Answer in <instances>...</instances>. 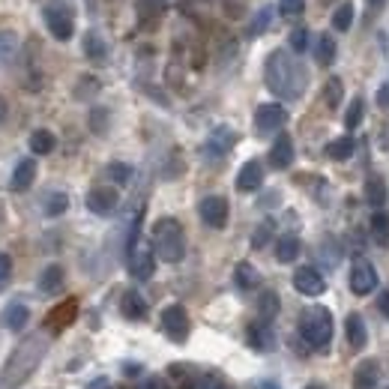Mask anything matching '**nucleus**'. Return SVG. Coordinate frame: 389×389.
<instances>
[{
  "instance_id": "f257e3e1",
  "label": "nucleus",
  "mask_w": 389,
  "mask_h": 389,
  "mask_svg": "<svg viewBox=\"0 0 389 389\" xmlns=\"http://www.w3.org/2000/svg\"><path fill=\"white\" fill-rule=\"evenodd\" d=\"M263 81H267V87L279 99L294 102V99H299V96H303V90H306L309 72H306L303 64H297V60L287 52L275 48V52L267 57V64H263Z\"/></svg>"
},
{
  "instance_id": "f03ea898",
  "label": "nucleus",
  "mask_w": 389,
  "mask_h": 389,
  "mask_svg": "<svg viewBox=\"0 0 389 389\" xmlns=\"http://www.w3.org/2000/svg\"><path fill=\"white\" fill-rule=\"evenodd\" d=\"M299 335L306 338L309 347L326 350L333 345V311L326 306H309L299 315Z\"/></svg>"
},
{
  "instance_id": "7ed1b4c3",
  "label": "nucleus",
  "mask_w": 389,
  "mask_h": 389,
  "mask_svg": "<svg viewBox=\"0 0 389 389\" xmlns=\"http://www.w3.org/2000/svg\"><path fill=\"white\" fill-rule=\"evenodd\" d=\"M153 246H156V255L165 261V263H180L186 255V237L177 219H159L153 225Z\"/></svg>"
},
{
  "instance_id": "20e7f679",
  "label": "nucleus",
  "mask_w": 389,
  "mask_h": 389,
  "mask_svg": "<svg viewBox=\"0 0 389 389\" xmlns=\"http://www.w3.org/2000/svg\"><path fill=\"white\" fill-rule=\"evenodd\" d=\"M42 18H45V28L52 30L54 40H60V42L72 40L75 21H72V9L64 4V0H48L45 9H42Z\"/></svg>"
},
{
  "instance_id": "39448f33",
  "label": "nucleus",
  "mask_w": 389,
  "mask_h": 389,
  "mask_svg": "<svg viewBox=\"0 0 389 389\" xmlns=\"http://www.w3.org/2000/svg\"><path fill=\"white\" fill-rule=\"evenodd\" d=\"M162 333H165L171 342H177L183 345L186 338H189V315H186V309L183 306H168V309H162Z\"/></svg>"
},
{
  "instance_id": "423d86ee",
  "label": "nucleus",
  "mask_w": 389,
  "mask_h": 389,
  "mask_svg": "<svg viewBox=\"0 0 389 389\" xmlns=\"http://www.w3.org/2000/svg\"><path fill=\"white\" fill-rule=\"evenodd\" d=\"M287 120V111L279 102H263L255 111V129L258 135H270V132H279Z\"/></svg>"
},
{
  "instance_id": "0eeeda50",
  "label": "nucleus",
  "mask_w": 389,
  "mask_h": 389,
  "mask_svg": "<svg viewBox=\"0 0 389 389\" xmlns=\"http://www.w3.org/2000/svg\"><path fill=\"white\" fill-rule=\"evenodd\" d=\"M198 216L204 219V225H210V228H216V231L225 228V225H228V201L222 195H207L198 204Z\"/></svg>"
},
{
  "instance_id": "6e6552de",
  "label": "nucleus",
  "mask_w": 389,
  "mask_h": 389,
  "mask_svg": "<svg viewBox=\"0 0 389 389\" xmlns=\"http://www.w3.org/2000/svg\"><path fill=\"white\" fill-rule=\"evenodd\" d=\"M347 285H350V291H354L357 297H369L374 287H378V270H374L369 261H357L354 267H350Z\"/></svg>"
},
{
  "instance_id": "1a4fd4ad",
  "label": "nucleus",
  "mask_w": 389,
  "mask_h": 389,
  "mask_svg": "<svg viewBox=\"0 0 389 389\" xmlns=\"http://www.w3.org/2000/svg\"><path fill=\"white\" fill-rule=\"evenodd\" d=\"M237 144V135L231 126H216L207 135V144H204V156L207 159H222L231 153V147Z\"/></svg>"
},
{
  "instance_id": "9d476101",
  "label": "nucleus",
  "mask_w": 389,
  "mask_h": 389,
  "mask_svg": "<svg viewBox=\"0 0 389 389\" xmlns=\"http://www.w3.org/2000/svg\"><path fill=\"white\" fill-rule=\"evenodd\" d=\"M117 192L111 186H96V189L87 192V210L96 213V216H111L117 210Z\"/></svg>"
},
{
  "instance_id": "9b49d317",
  "label": "nucleus",
  "mask_w": 389,
  "mask_h": 389,
  "mask_svg": "<svg viewBox=\"0 0 389 389\" xmlns=\"http://www.w3.org/2000/svg\"><path fill=\"white\" fill-rule=\"evenodd\" d=\"M294 287L303 297H321L326 291V279L315 270V267H299L294 273Z\"/></svg>"
},
{
  "instance_id": "f8f14e48",
  "label": "nucleus",
  "mask_w": 389,
  "mask_h": 389,
  "mask_svg": "<svg viewBox=\"0 0 389 389\" xmlns=\"http://www.w3.org/2000/svg\"><path fill=\"white\" fill-rule=\"evenodd\" d=\"M129 270H132L135 279L147 282L150 275H153V270H156V255H153V249L138 243L132 252H129Z\"/></svg>"
},
{
  "instance_id": "ddd939ff",
  "label": "nucleus",
  "mask_w": 389,
  "mask_h": 389,
  "mask_svg": "<svg viewBox=\"0 0 389 389\" xmlns=\"http://www.w3.org/2000/svg\"><path fill=\"white\" fill-rule=\"evenodd\" d=\"M291 162H294V141H291V135L282 132L270 150V165L275 171H285V168H291Z\"/></svg>"
},
{
  "instance_id": "4468645a",
  "label": "nucleus",
  "mask_w": 389,
  "mask_h": 389,
  "mask_svg": "<svg viewBox=\"0 0 389 389\" xmlns=\"http://www.w3.org/2000/svg\"><path fill=\"white\" fill-rule=\"evenodd\" d=\"M261 183H263V165L258 159H249L246 165L240 168V174H237V189H240V192H255V189H261Z\"/></svg>"
},
{
  "instance_id": "2eb2a0df",
  "label": "nucleus",
  "mask_w": 389,
  "mask_h": 389,
  "mask_svg": "<svg viewBox=\"0 0 389 389\" xmlns=\"http://www.w3.org/2000/svg\"><path fill=\"white\" fill-rule=\"evenodd\" d=\"M28 321H30V309L21 303H9L4 309V315H0V326L9 333H21L24 326H28Z\"/></svg>"
},
{
  "instance_id": "dca6fc26",
  "label": "nucleus",
  "mask_w": 389,
  "mask_h": 389,
  "mask_svg": "<svg viewBox=\"0 0 389 389\" xmlns=\"http://www.w3.org/2000/svg\"><path fill=\"white\" fill-rule=\"evenodd\" d=\"M246 338H249V345H252L255 350H261V354H267V350H273V345H275V335L270 330V323H263V321L249 323Z\"/></svg>"
},
{
  "instance_id": "f3484780",
  "label": "nucleus",
  "mask_w": 389,
  "mask_h": 389,
  "mask_svg": "<svg viewBox=\"0 0 389 389\" xmlns=\"http://www.w3.org/2000/svg\"><path fill=\"white\" fill-rule=\"evenodd\" d=\"M345 335H347V345L354 350H362L369 345V330H366V321H362V315H347L345 321Z\"/></svg>"
},
{
  "instance_id": "a211bd4d",
  "label": "nucleus",
  "mask_w": 389,
  "mask_h": 389,
  "mask_svg": "<svg viewBox=\"0 0 389 389\" xmlns=\"http://www.w3.org/2000/svg\"><path fill=\"white\" fill-rule=\"evenodd\" d=\"M354 389H378V362L362 359L354 369Z\"/></svg>"
},
{
  "instance_id": "6ab92c4d",
  "label": "nucleus",
  "mask_w": 389,
  "mask_h": 389,
  "mask_svg": "<svg viewBox=\"0 0 389 389\" xmlns=\"http://www.w3.org/2000/svg\"><path fill=\"white\" fill-rule=\"evenodd\" d=\"M33 177H36V162L33 159H21L16 165V171H12V183L9 186L16 192H24V189H30Z\"/></svg>"
},
{
  "instance_id": "aec40b11",
  "label": "nucleus",
  "mask_w": 389,
  "mask_h": 389,
  "mask_svg": "<svg viewBox=\"0 0 389 389\" xmlns=\"http://www.w3.org/2000/svg\"><path fill=\"white\" fill-rule=\"evenodd\" d=\"M123 318H129V321H141L147 318V303H144V297L141 294H135V291H126L123 294Z\"/></svg>"
},
{
  "instance_id": "412c9836",
  "label": "nucleus",
  "mask_w": 389,
  "mask_h": 389,
  "mask_svg": "<svg viewBox=\"0 0 389 389\" xmlns=\"http://www.w3.org/2000/svg\"><path fill=\"white\" fill-rule=\"evenodd\" d=\"M275 315H279V294H275V291H263L258 297V321L273 323Z\"/></svg>"
},
{
  "instance_id": "4be33fe9",
  "label": "nucleus",
  "mask_w": 389,
  "mask_h": 389,
  "mask_svg": "<svg viewBox=\"0 0 389 389\" xmlns=\"http://www.w3.org/2000/svg\"><path fill=\"white\" fill-rule=\"evenodd\" d=\"M234 279H237V287H240V291H252V287H258L261 275L249 261H240L237 263V270H234Z\"/></svg>"
},
{
  "instance_id": "5701e85b",
  "label": "nucleus",
  "mask_w": 389,
  "mask_h": 389,
  "mask_svg": "<svg viewBox=\"0 0 389 389\" xmlns=\"http://www.w3.org/2000/svg\"><path fill=\"white\" fill-rule=\"evenodd\" d=\"M297 255H299V240H297V237L294 234L279 237V243H275V261L291 263V261H297Z\"/></svg>"
},
{
  "instance_id": "b1692460",
  "label": "nucleus",
  "mask_w": 389,
  "mask_h": 389,
  "mask_svg": "<svg viewBox=\"0 0 389 389\" xmlns=\"http://www.w3.org/2000/svg\"><path fill=\"white\" fill-rule=\"evenodd\" d=\"M84 54L90 60H96V64H102V60L108 57V45H105V40L96 30H90L84 36Z\"/></svg>"
},
{
  "instance_id": "393cba45",
  "label": "nucleus",
  "mask_w": 389,
  "mask_h": 389,
  "mask_svg": "<svg viewBox=\"0 0 389 389\" xmlns=\"http://www.w3.org/2000/svg\"><path fill=\"white\" fill-rule=\"evenodd\" d=\"M60 285H64V270H60L57 263L45 267L42 275H40V291H42V294H57Z\"/></svg>"
},
{
  "instance_id": "a878e982",
  "label": "nucleus",
  "mask_w": 389,
  "mask_h": 389,
  "mask_svg": "<svg viewBox=\"0 0 389 389\" xmlns=\"http://www.w3.org/2000/svg\"><path fill=\"white\" fill-rule=\"evenodd\" d=\"M366 201L371 207L386 204V183H383V177H378V174H371V177L366 180Z\"/></svg>"
},
{
  "instance_id": "bb28decb",
  "label": "nucleus",
  "mask_w": 389,
  "mask_h": 389,
  "mask_svg": "<svg viewBox=\"0 0 389 389\" xmlns=\"http://www.w3.org/2000/svg\"><path fill=\"white\" fill-rule=\"evenodd\" d=\"M54 144H57V138L48 129H36L30 135V153H36V156H48L54 150Z\"/></svg>"
},
{
  "instance_id": "cd10ccee",
  "label": "nucleus",
  "mask_w": 389,
  "mask_h": 389,
  "mask_svg": "<svg viewBox=\"0 0 389 389\" xmlns=\"http://www.w3.org/2000/svg\"><path fill=\"white\" fill-rule=\"evenodd\" d=\"M371 237L378 246H389V213L378 210L371 216Z\"/></svg>"
},
{
  "instance_id": "c85d7f7f",
  "label": "nucleus",
  "mask_w": 389,
  "mask_h": 389,
  "mask_svg": "<svg viewBox=\"0 0 389 389\" xmlns=\"http://www.w3.org/2000/svg\"><path fill=\"white\" fill-rule=\"evenodd\" d=\"M350 153H354V138L345 135V138H335V141L326 144V156L335 159V162H345L350 159Z\"/></svg>"
},
{
  "instance_id": "c756f323",
  "label": "nucleus",
  "mask_w": 389,
  "mask_h": 389,
  "mask_svg": "<svg viewBox=\"0 0 389 389\" xmlns=\"http://www.w3.org/2000/svg\"><path fill=\"white\" fill-rule=\"evenodd\" d=\"M362 114H366V99L354 96V99H350V105H347V111H345V126L347 129H357L359 123H362Z\"/></svg>"
},
{
  "instance_id": "7c9ffc66",
  "label": "nucleus",
  "mask_w": 389,
  "mask_h": 389,
  "mask_svg": "<svg viewBox=\"0 0 389 389\" xmlns=\"http://www.w3.org/2000/svg\"><path fill=\"white\" fill-rule=\"evenodd\" d=\"M66 207H69V195L66 192H52L45 198V216H64L66 213Z\"/></svg>"
},
{
  "instance_id": "2f4dec72",
  "label": "nucleus",
  "mask_w": 389,
  "mask_h": 389,
  "mask_svg": "<svg viewBox=\"0 0 389 389\" xmlns=\"http://www.w3.org/2000/svg\"><path fill=\"white\" fill-rule=\"evenodd\" d=\"M315 54H318V64H323V66L333 64V60H335V40H333V36H326V33L321 36Z\"/></svg>"
},
{
  "instance_id": "473e14b6",
  "label": "nucleus",
  "mask_w": 389,
  "mask_h": 389,
  "mask_svg": "<svg viewBox=\"0 0 389 389\" xmlns=\"http://www.w3.org/2000/svg\"><path fill=\"white\" fill-rule=\"evenodd\" d=\"M342 96H345V87H342V78H330L323 84V99L330 108H338L342 105Z\"/></svg>"
},
{
  "instance_id": "72a5a7b5",
  "label": "nucleus",
  "mask_w": 389,
  "mask_h": 389,
  "mask_svg": "<svg viewBox=\"0 0 389 389\" xmlns=\"http://www.w3.org/2000/svg\"><path fill=\"white\" fill-rule=\"evenodd\" d=\"M105 174L111 177V183H117V186H129V180H132V168L126 162H111L105 168Z\"/></svg>"
},
{
  "instance_id": "f704fd0d",
  "label": "nucleus",
  "mask_w": 389,
  "mask_h": 389,
  "mask_svg": "<svg viewBox=\"0 0 389 389\" xmlns=\"http://www.w3.org/2000/svg\"><path fill=\"white\" fill-rule=\"evenodd\" d=\"M16 52H18V36L12 30H0V64H6Z\"/></svg>"
},
{
  "instance_id": "c9c22d12",
  "label": "nucleus",
  "mask_w": 389,
  "mask_h": 389,
  "mask_svg": "<svg viewBox=\"0 0 389 389\" xmlns=\"http://www.w3.org/2000/svg\"><path fill=\"white\" fill-rule=\"evenodd\" d=\"M350 24H354V4H342L333 16V28L335 30H350Z\"/></svg>"
},
{
  "instance_id": "e433bc0d",
  "label": "nucleus",
  "mask_w": 389,
  "mask_h": 389,
  "mask_svg": "<svg viewBox=\"0 0 389 389\" xmlns=\"http://www.w3.org/2000/svg\"><path fill=\"white\" fill-rule=\"evenodd\" d=\"M270 21H273V6H263L258 16L252 18V24H249V36H261L263 30H267Z\"/></svg>"
},
{
  "instance_id": "4c0bfd02",
  "label": "nucleus",
  "mask_w": 389,
  "mask_h": 389,
  "mask_svg": "<svg viewBox=\"0 0 389 389\" xmlns=\"http://www.w3.org/2000/svg\"><path fill=\"white\" fill-rule=\"evenodd\" d=\"M279 9L285 18H297V16H303L306 0H279Z\"/></svg>"
},
{
  "instance_id": "58836bf2",
  "label": "nucleus",
  "mask_w": 389,
  "mask_h": 389,
  "mask_svg": "<svg viewBox=\"0 0 389 389\" xmlns=\"http://www.w3.org/2000/svg\"><path fill=\"white\" fill-rule=\"evenodd\" d=\"M90 126H93L96 135L105 132V126H108V111H105V108H93V111H90Z\"/></svg>"
},
{
  "instance_id": "ea45409f",
  "label": "nucleus",
  "mask_w": 389,
  "mask_h": 389,
  "mask_svg": "<svg viewBox=\"0 0 389 389\" xmlns=\"http://www.w3.org/2000/svg\"><path fill=\"white\" fill-rule=\"evenodd\" d=\"M291 48L297 54H303L306 48H309V30L306 28H297L294 33H291Z\"/></svg>"
},
{
  "instance_id": "a19ab883",
  "label": "nucleus",
  "mask_w": 389,
  "mask_h": 389,
  "mask_svg": "<svg viewBox=\"0 0 389 389\" xmlns=\"http://www.w3.org/2000/svg\"><path fill=\"white\" fill-rule=\"evenodd\" d=\"M270 234H273V222L258 225V231H255V237H252V246H255V249H263V246L270 243Z\"/></svg>"
},
{
  "instance_id": "79ce46f5",
  "label": "nucleus",
  "mask_w": 389,
  "mask_h": 389,
  "mask_svg": "<svg viewBox=\"0 0 389 389\" xmlns=\"http://www.w3.org/2000/svg\"><path fill=\"white\" fill-rule=\"evenodd\" d=\"M195 389H228L222 383V378H216V374H204L198 383H195Z\"/></svg>"
},
{
  "instance_id": "37998d69",
  "label": "nucleus",
  "mask_w": 389,
  "mask_h": 389,
  "mask_svg": "<svg viewBox=\"0 0 389 389\" xmlns=\"http://www.w3.org/2000/svg\"><path fill=\"white\" fill-rule=\"evenodd\" d=\"M9 275H12V261H9V255L0 252V287L9 282Z\"/></svg>"
},
{
  "instance_id": "c03bdc74",
  "label": "nucleus",
  "mask_w": 389,
  "mask_h": 389,
  "mask_svg": "<svg viewBox=\"0 0 389 389\" xmlns=\"http://www.w3.org/2000/svg\"><path fill=\"white\" fill-rule=\"evenodd\" d=\"M378 309H381V315L389 321V291H383V294L378 297Z\"/></svg>"
},
{
  "instance_id": "a18cd8bd",
  "label": "nucleus",
  "mask_w": 389,
  "mask_h": 389,
  "mask_svg": "<svg viewBox=\"0 0 389 389\" xmlns=\"http://www.w3.org/2000/svg\"><path fill=\"white\" fill-rule=\"evenodd\" d=\"M378 102H381V108L389 111V87H381V90H378Z\"/></svg>"
},
{
  "instance_id": "49530a36",
  "label": "nucleus",
  "mask_w": 389,
  "mask_h": 389,
  "mask_svg": "<svg viewBox=\"0 0 389 389\" xmlns=\"http://www.w3.org/2000/svg\"><path fill=\"white\" fill-rule=\"evenodd\" d=\"M141 389H165V383H162L159 378H150V381H144V386Z\"/></svg>"
},
{
  "instance_id": "de8ad7c7",
  "label": "nucleus",
  "mask_w": 389,
  "mask_h": 389,
  "mask_svg": "<svg viewBox=\"0 0 389 389\" xmlns=\"http://www.w3.org/2000/svg\"><path fill=\"white\" fill-rule=\"evenodd\" d=\"M255 389H282V386L275 383V381H258V383H255Z\"/></svg>"
},
{
  "instance_id": "09e8293b",
  "label": "nucleus",
  "mask_w": 389,
  "mask_h": 389,
  "mask_svg": "<svg viewBox=\"0 0 389 389\" xmlns=\"http://www.w3.org/2000/svg\"><path fill=\"white\" fill-rule=\"evenodd\" d=\"M144 4H147V6H153V9H159L162 4H165V0H144Z\"/></svg>"
},
{
  "instance_id": "8fccbe9b",
  "label": "nucleus",
  "mask_w": 389,
  "mask_h": 389,
  "mask_svg": "<svg viewBox=\"0 0 389 389\" xmlns=\"http://www.w3.org/2000/svg\"><path fill=\"white\" fill-rule=\"evenodd\" d=\"M4 117H6V102L0 99V123H4Z\"/></svg>"
},
{
  "instance_id": "3c124183",
  "label": "nucleus",
  "mask_w": 389,
  "mask_h": 389,
  "mask_svg": "<svg viewBox=\"0 0 389 389\" xmlns=\"http://www.w3.org/2000/svg\"><path fill=\"white\" fill-rule=\"evenodd\" d=\"M369 4H371V6H381V4H383V0H369Z\"/></svg>"
},
{
  "instance_id": "603ef678",
  "label": "nucleus",
  "mask_w": 389,
  "mask_h": 389,
  "mask_svg": "<svg viewBox=\"0 0 389 389\" xmlns=\"http://www.w3.org/2000/svg\"><path fill=\"white\" fill-rule=\"evenodd\" d=\"M306 389H321V386H315V383H311V386H306Z\"/></svg>"
}]
</instances>
